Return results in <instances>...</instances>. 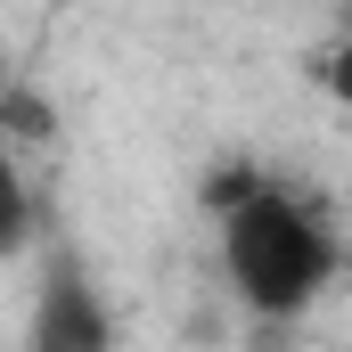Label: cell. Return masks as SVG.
I'll list each match as a JSON object with an SVG mask.
<instances>
[{"label": "cell", "instance_id": "6da1fadb", "mask_svg": "<svg viewBox=\"0 0 352 352\" xmlns=\"http://www.w3.org/2000/svg\"><path fill=\"white\" fill-rule=\"evenodd\" d=\"M213 230H221V278L254 320H303L344 278L336 213L295 180L254 173L230 205H213Z\"/></svg>", "mask_w": 352, "mask_h": 352}, {"label": "cell", "instance_id": "7a4b0ae2", "mask_svg": "<svg viewBox=\"0 0 352 352\" xmlns=\"http://www.w3.org/2000/svg\"><path fill=\"white\" fill-rule=\"evenodd\" d=\"M25 344L33 352H107L115 344V320L98 311V295L74 263H50L41 295H33V320H25Z\"/></svg>", "mask_w": 352, "mask_h": 352}, {"label": "cell", "instance_id": "3957f363", "mask_svg": "<svg viewBox=\"0 0 352 352\" xmlns=\"http://www.w3.org/2000/svg\"><path fill=\"white\" fill-rule=\"evenodd\" d=\"M25 221H33V188H25L16 148L0 140V254H8V246H25Z\"/></svg>", "mask_w": 352, "mask_h": 352}]
</instances>
